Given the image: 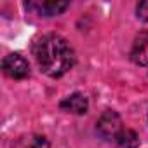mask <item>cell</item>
<instances>
[{
  "instance_id": "9c48e42d",
  "label": "cell",
  "mask_w": 148,
  "mask_h": 148,
  "mask_svg": "<svg viewBox=\"0 0 148 148\" xmlns=\"http://www.w3.org/2000/svg\"><path fill=\"white\" fill-rule=\"evenodd\" d=\"M136 16L141 21H146L148 23V0H146V2H139L136 5Z\"/></svg>"
},
{
  "instance_id": "6da1fadb",
  "label": "cell",
  "mask_w": 148,
  "mask_h": 148,
  "mask_svg": "<svg viewBox=\"0 0 148 148\" xmlns=\"http://www.w3.org/2000/svg\"><path fill=\"white\" fill-rule=\"evenodd\" d=\"M33 52L42 71L52 79L64 75L75 63V52L71 45L66 42V38L56 33L42 35L35 42Z\"/></svg>"
},
{
  "instance_id": "ba28073f",
  "label": "cell",
  "mask_w": 148,
  "mask_h": 148,
  "mask_svg": "<svg viewBox=\"0 0 148 148\" xmlns=\"http://www.w3.org/2000/svg\"><path fill=\"white\" fill-rule=\"evenodd\" d=\"M12 148H51L45 138L42 136H28V138H19Z\"/></svg>"
},
{
  "instance_id": "5b68a950",
  "label": "cell",
  "mask_w": 148,
  "mask_h": 148,
  "mask_svg": "<svg viewBox=\"0 0 148 148\" xmlns=\"http://www.w3.org/2000/svg\"><path fill=\"white\" fill-rule=\"evenodd\" d=\"M59 106H61V110H64V112H68V113L82 115V113L87 112L89 103H87V98H86L84 94L75 92V94H71V96L64 98V99L59 103Z\"/></svg>"
},
{
  "instance_id": "8992f818",
  "label": "cell",
  "mask_w": 148,
  "mask_h": 148,
  "mask_svg": "<svg viewBox=\"0 0 148 148\" xmlns=\"http://www.w3.org/2000/svg\"><path fill=\"white\" fill-rule=\"evenodd\" d=\"M68 2H54V0H47V2H37V4H30L32 9H37L42 16H58L63 11L68 9Z\"/></svg>"
},
{
  "instance_id": "277c9868",
  "label": "cell",
  "mask_w": 148,
  "mask_h": 148,
  "mask_svg": "<svg viewBox=\"0 0 148 148\" xmlns=\"http://www.w3.org/2000/svg\"><path fill=\"white\" fill-rule=\"evenodd\" d=\"M131 59L139 66L148 64V32H141L139 35H136L131 49Z\"/></svg>"
},
{
  "instance_id": "7a4b0ae2",
  "label": "cell",
  "mask_w": 148,
  "mask_h": 148,
  "mask_svg": "<svg viewBox=\"0 0 148 148\" xmlns=\"http://www.w3.org/2000/svg\"><path fill=\"white\" fill-rule=\"evenodd\" d=\"M96 131L103 139L108 141H115V138L124 131L122 127V119L117 112L113 110H106L101 113V117L96 122Z\"/></svg>"
},
{
  "instance_id": "52a82bcc",
  "label": "cell",
  "mask_w": 148,
  "mask_h": 148,
  "mask_svg": "<svg viewBox=\"0 0 148 148\" xmlns=\"http://www.w3.org/2000/svg\"><path fill=\"white\" fill-rule=\"evenodd\" d=\"M115 148H138L139 146V138L132 129H124L117 138H115Z\"/></svg>"
},
{
  "instance_id": "3957f363",
  "label": "cell",
  "mask_w": 148,
  "mask_h": 148,
  "mask_svg": "<svg viewBox=\"0 0 148 148\" xmlns=\"http://www.w3.org/2000/svg\"><path fill=\"white\" fill-rule=\"evenodd\" d=\"M2 70L7 77L21 80L30 75V64L21 54H9L2 61Z\"/></svg>"
}]
</instances>
